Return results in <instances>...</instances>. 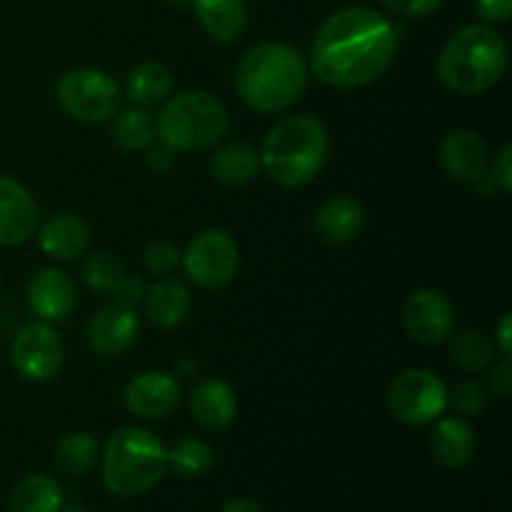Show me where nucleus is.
<instances>
[{
  "instance_id": "f257e3e1",
  "label": "nucleus",
  "mask_w": 512,
  "mask_h": 512,
  "mask_svg": "<svg viewBox=\"0 0 512 512\" xmlns=\"http://www.w3.org/2000/svg\"><path fill=\"white\" fill-rule=\"evenodd\" d=\"M398 28L383 13L350 5L328 15L310 48V68L330 88H363L393 65Z\"/></svg>"
},
{
  "instance_id": "f03ea898",
  "label": "nucleus",
  "mask_w": 512,
  "mask_h": 512,
  "mask_svg": "<svg viewBox=\"0 0 512 512\" xmlns=\"http://www.w3.org/2000/svg\"><path fill=\"white\" fill-rule=\"evenodd\" d=\"M310 65L290 43H260L235 68V90L258 113H283L305 95Z\"/></svg>"
},
{
  "instance_id": "7ed1b4c3",
  "label": "nucleus",
  "mask_w": 512,
  "mask_h": 512,
  "mask_svg": "<svg viewBox=\"0 0 512 512\" xmlns=\"http://www.w3.org/2000/svg\"><path fill=\"white\" fill-rule=\"evenodd\" d=\"M260 170L280 188H303L323 173L330 135L315 115H290L275 123L260 145Z\"/></svg>"
},
{
  "instance_id": "20e7f679",
  "label": "nucleus",
  "mask_w": 512,
  "mask_h": 512,
  "mask_svg": "<svg viewBox=\"0 0 512 512\" xmlns=\"http://www.w3.org/2000/svg\"><path fill=\"white\" fill-rule=\"evenodd\" d=\"M438 78L458 95H480L495 88L508 70V45L485 23L460 28L438 55Z\"/></svg>"
},
{
  "instance_id": "39448f33",
  "label": "nucleus",
  "mask_w": 512,
  "mask_h": 512,
  "mask_svg": "<svg viewBox=\"0 0 512 512\" xmlns=\"http://www.w3.org/2000/svg\"><path fill=\"white\" fill-rule=\"evenodd\" d=\"M168 448L145 428H120L103 450V483L118 498L153 490L168 475Z\"/></svg>"
},
{
  "instance_id": "423d86ee",
  "label": "nucleus",
  "mask_w": 512,
  "mask_h": 512,
  "mask_svg": "<svg viewBox=\"0 0 512 512\" xmlns=\"http://www.w3.org/2000/svg\"><path fill=\"white\" fill-rule=\"evenodd\" d=\"M228 110L208 90H183L170 95L155 118L158 140L175 153H203L228 133Z\"/></svg>"
},
{
  "instance_id": "0eeeda50",
  "label": "nucleus",
  "mask_w": 512,
  "mask_h": 512,
  "mask_svg": "<svg viewBox=\"0 0 512 512\" xmlns=\"http://www.w3.org/2000/svg\"><path fill=\"white\" fill-rule=\"evenodd\" d=\"M58 105L78 123H108L120 108L123 90L118 80L100 68H73L58 80Z\"/></svg>"
},
{
  "instance_id": "6e6552de",
  "label": "nucleus",
  "mask_w": 512,
  "mask_h": 512,
  "mask_svg": "<svg viewBox=\"0 0 512 512\" xmlns=\"http://www.w3.org/2000/svg\"><path fill=\"white\" fill-rule=\"evenodd\" d=\"M450 390L433 370L413 368L400 373L388 390V410L405 425H430L443 418Z\"/></svg>"
},
{
  "instance_id": "1a4fd4ad",
  "label": "nucleus",
  "mask_w": 512,
  "mask_h": 512,
  "mask_svg": "<svg viewBox=\"0 0 512 512\" xmlns=\"http://www.w3.org/2000/svg\"><path fill=\"white\" fill-rule=\"evenodd\" d=\"M180 265L190 283L203 290H220L233 283L238 275V243L225 230H203L188 243Z\"/></svg>"
},
{
  "instance_id": "9d476101",
  "label": "nucleus",
  "mask_w": 512,
  "mask_h": 512,
  "mask_svg": "<svg viewBox=\"0 0 512 512\" xmlns=\"http://www.w3.org/2000/svg\"><path fill=\"white\" fill-rule=\"evenodd\" d=\"M10 360L15 373L28 383H48L60 373L65 348L60 335L50 323H28L15 333L10 345Z\"/></svg>"
},
{
  "instance_id": "9b49d317",
  "label": "nucleus",
  "mask_w": 512,
  "mask_h": 512,
  "mask_svg": "<svg viewBox=\"0 0 512 512\" xmlns=\"http://www.w3.org/2000/svg\"><path fill=\"white\" fill-rule=\"evenodd\" d=\"M403 323L410 338L420 345H440L455 328L453 303L440 290L420 288L405 300Z\"/></svg>"
},
{
  "instance_id": "f8f14e48",
  "label": "nucleus",
  "mask_w": 512,
  "mask_h": 512,
  "mask_svg": "<svg viewBox=\"0 0 512 512\" xmlns=\"http://www.w3.org/2000/svg\"><path fill=\"white\" fill-rule=\"evenodd\" d=\"M180 380L168 370H145L125 385V408L143 420H160L180 403Z\"/></svg>"
},
{
  "instance_id": "ddd939ff",
  "label": "nucleus",
  "mask_w": 512,
  "mask_h": 512,
  "mask_svg": "<svg viewBox=\"0 0 512 512\" xmlns=\"http://www.w3.org/2000/svg\"><path fill=\"white\" fill-rule=\"evenodd\" d=\"M140 335V318L133 305L115 300L90 318L88 343L103 358L128 353Z\"/></svg>"
},
{
  "instance_id": "4468645a",
  "label": "nucleus",
  "mask_w": 512,
  "mask_h": 512,
  "mask_svg": "<svg viewBox=\"0 0 512 512\" xmlns=\"http://www.w3.org/2000/svg\"><path fill=\"white\" fill-rule=\"evenodd\" d=\"M38 225L40 210L33 195L10 175H0V248L28 243Z\"/></svg>"
},
{
  "instance_id": "2eb2a0df",
  "label": "nucleus",
  "mask_w": 512,
  "mask_h": 512,
  "mask_svg": "<svg viewBox=\"0 0 512 512\" xmlns=\"http://www.w3.org/2000/svg\"><path fill=\"white\" fill-rule=\"evenodd\" d=\"M78 305L73 278L58 268H43L28 283V308L43 323H63Z\"/></svg>"
},
{
  "instance_id": "dca6fc26",
  "label": "nucleus",
  "mask_w": 512,
  "mask_h": 512,
  "mask_svg": "<svg viewBox=\"0 0 512 512\" xmlns=\"http://www.w3.org/2000/svg\"><path fill=\"white\" fill-rule=\"evenodd\" d=\"M440 165L450 178L478 183L490 170L488 143L475 130H450L440 145Z\"/></svg>"
},
{
  "instance_id": "f3484780",
  "label": "nucleus",
  "mask_w": 512,
  "mask_h": 512,
  "mask_svg": "<svg viewBox=\"0 0 512 512\" xmlns=\"http://www.w3.org/2000/svg\"><path fill=\"white\" fill-rule=\"evenodd\" d=\"M190 413L205 430H225L238 415V398L233 385L223 378H203L195 383L190 395Z\"/></svg>"
},
{
  "instance_id": "a211bd4d",
  "label": "nucleus",
  "mask_w": 512,
  "mask_h": 512,
  "mask_svg": "<svg viewBox=\"0 0 512 512\" xmlns=\"http://www.w3.org/2000/svg\"><path fill=\"white\" fill-rule=\"evenodd\" d=\"M190 303H193V298H190L188 285L183 280L163 275L145 290V318L153 328L173 330L188 318Z\"/></svg>"
},
{
  "instance_id": "6ab92c4d",
  "label": "nucleus",
  "mask_w": 512,
  "mask_h": 512,
  "mask_svg": "<svg viewBox=\"0 0 512 512\" xmlns=\"http://www.w3.org/2000/svg\"><path fill=\"white\" fill-rule=\"evenodd\" d=\"M365 225V210L350 195H335L325 200L313 218L315 235L328 245L350 243L360 235Z\"/></svg>"
},
{
  "instance_id": "aec40b11",
  "label": "nucleus",
  "mask_w": 512,
  "mask_h": 512,
  "mask_svg": "<svg viewBox=\"0 0 512 512\" xmlns=\"http://www.w3.org/2000/svg\"><path fill=\"white\" fill-rule=\"evenodd\" d=\"M475 445H478V438H475L473 425L465 418H438L428 438L433 460L448 470L468 465L475 455Z\"/></svg>"
},
{
  "instance_id": "412c9836",
  "label": "nucleus",
  "mask_w": 512,
  "mask_h": 512,
  "mask_svg": "<svg viewBox=\"0 0 512 512\" xmlns=\"http://www.w3.org/2000/svg\"><path fill=\"white\" fill-rule=\"evenodd\" d=\"M38 245L48 258L60 260H75L85 255L90 245V228L83 218L70 213L53 215L43 228L38 230Z\"/></svg>"
},
{
  "instance_id": "4be33fe9",
  "label": "nucleus",
  "mask_w": 512,
  "mask_h": 512,
  "mask_svg": "<svg viewBox=\"0 0 512 512\" xmlns=\"http://www.w3.org/2000/svg\"><path fill=\"white\" fill-rule=\"evenodd\" d=\"M193 10L200 28L218 43H233L248 25L245 0H193Z\"/></svg>"
},
{
  "instance_id": "5701e85b",
  "label": "nucleus",
  "mask_w": 512,
  "mask_h": 512,
  "mask_svg": "<svg viewBox=\"0 0 512 512\" xmlns=\"http://www.w3.org/2000/svg\"><path fill=\"white\" fill-rule=\"evenodd\" d=\"M210 178L228 188L250 183L260 170V153L250 143H225L210 155Z\"/></svg>"
},
{
  "instance_id": "b1692460",
  "label": "nucleus",
  "mask_w": 512,
  "mask_h": 512,
  "mask_svg": "<svg viewBox=\"0 0 512 512\" xmlns=\"http://www.w3.org/2000/svg\"><path fill=\"white\" fill-rule=\"evenodd\" d=\"M110 138L125 153H145L158 140L153 113L143 105L118 108L110 118Z\"/></svg>"
},
{
  "instance_id": "393cba45",
  "label": "nucleus",
  "mask_w": 512,
  "mask_h": 512,
  "mask_svg": "<svg viewBox=\"0 0 512 512\" xmlns=\"http://www.w3.org/2000/svg\"><path fill=\"white\" fill-rule=\"evenodd\" d=\"M63 490L45 473L25 475L8 498V512H60Z\"/></svg>"
},
{
  "instance_id": "a878e982",
  "label": "nucleus",
  "mask_w": 512,
  "mask_h": 512,
  "mask_svg": "<svg viewBox=\"0 0 512 512\" xmlns=\"http://www.w3.org/2000/svg\"><path fill=\"white\" fill-rule=\"evenodd\" d=\"M173 93V73L163 63H140L125 78V95L133 105L153 108Z\"/></svg>"
},
{
  "instance_id": "bb28decb",
  "label": "nucleus",
  "mask_w": 512,
  "mask_h": 512,
  "mask_svg": "<svg viewBox=\"0 0 512 512\" xmlns=\"http://www.w3.org/2000/svg\"><path fill=\"white\" fill-rule=\"evenodd\" d=\"M98 440L90 433L75 430V433L63 435L55 445V465L60 473L70 475V478H80V475L90 473L98 463Z\"/></svg>"
},
{
  "instance_id": "cd10ccee",
  "label": "nucleus",
  "mask_w": 512,
  "mask_h": 512,
  "mask_svg": "<svg viewBox=\"0 0 512 512\" xmlns=\"http://www.w3.org/2000/svg\"><path fill=\"white\" fill-rule=\"evenodd\" d=\"M80 275H83V283L88 285L93 293L108 295V298H118L120 288H123L125 278H128L123 263L108 253L88 255V258L83 260Z\"/></svg>"
},
{
  "instance_id": "c85d7f7f",
  "label": "nucleus",
  "mask_w": 512,
  "mask_h": 512,
  "mask_svg": "<svg viewBox=\"0 0 512 512\" xmlns=\"http://www.w3.org/2000/svg\"><path fill=\"white\" fill-rule=\"evenodd\" d=\"M493 353V340L480 330H463L450 343V360L465 373H480V370L490 368L495 358Z\"/></svg>"
},
{
  "instance_id": "c756f323",
  "label": "nucleus",
  "mask_w": 512,
  "mask_h": 512,
  "mask_svg": "<svg viewBox=\"0 0 512 512\" xmlns=\"http://www.w3.org/2000/svg\"><path fill=\"white\" fill-rule=\"evenodd\" d=\"M168 465L183 478H200L213 465V448L200 438H183L168 450Z\"/></svg>"
},
{
  "instance_id": "7c9ffc66",
  "label": "nucleus",
  "mask_w": 512,
  "mask_h": 512,
  "mask_svg": "<svg viewBox=\"0 0 512 512\" xmlns=\"http://www.w3.org/2000/svg\"><path fill=\"white\" fill-rule=\"evenodd\" d=\"M450 405H453L463 418H478V415H483L485 408H488V393H485L478 383H473V380H463V383L455 385L453 393H450Z\"/></svg>"
},
{
  "instance_id": "2f4dec72",
  "label": "nucleus",
  "mask_w": 512,
  "mask_h": 512,
  "mask_svg": "<svg viewBox=\"0 0 512 512\" xmlns=\"http://www.w3.org/2000/svg\"><path fill=\"white\" fill-rule=\"evenodd\" d=\"M145 268L153 275H170L175 268H180V260H183V253L175 248L168 240H158V243H150L145 248Z\"/></svg>"
},
{
  "instance_id": "473e14b6",
  "label": "nucleus",
  "mask_w": 512,
  "mask_h": 512,
  "mask_svg": "<svg viewBox=\"0 0 512 512\" xmlns=\"http://www.w3.org/2000/svg\"><path fill=\"white\" fill-rule=\"evenodd\" d=\"M383 5L400 18H425L433 15L443 0H383Z\"/></svg>"
},
{
  "instance_id": "72a5a7b5",
  "label": "nucleus",
  "mask_w": 512,
  "mask_h": 512,
  "mask_svg": "<svg viewBox=\"0 0 512 512\" xmlns=\"http://www.w3.org/2000/svg\"><path fill=\"white\" fill-rule=\"evenodd\" d=\"M490 178L498 185L500 193H510L512 190V145H503L495 160H490Z\"/></svg>"
},
{
  "instance_id": "f704fd0d",
  "label": "nucleus",
  "mask_w": 512,
  "mask_h": 512,
  "mask_svg": "<svg viewBox=\"0 0 512 512\" xmlns=\"http://www.w3.org/2000/svg\"><path fill=\"white\" fill-rule=\"evenodd\" d=\"M493 368H490V375H488V388L490 393L495 395V398H508L510 390H512V365H510V358H500L498 363H490Z\"/></svg>"
},
{
  "instance_id": "c9c22d12",
  "label": "nucleus",
  "mask_w": 512,
  "mask_h": 512,
  "mask_svg": "<svg viewBox=\"0 0 512 512\" xmlns=\"http://www.w3.org/2000/svg\"><path fill=\"white\" fill-rule=\"evenodd\" d=\"M475 10L485 25H498L510 20L512 0H475Z\"/></svg>"
},
{
  "instance_id": "e433bc0d",
  "label": "nucleus",
  "mask_w": 512,
  "mask_h": 512,
  "mask_svg": "<svg viewBox=\"0 0 512 512\" xmlns=\"http://www.w3.org/2000/svg\"><path fill=\"white\" fill-rule=\"evenodd\" d=\"M145 163L155 173H168L175 165V150L170 145H165L163 140H155L148 150H145Z\"/></svg>"
},
{
  "instance_id": "4c0bfd02",
  "label": "nucleus",
  "mask_w": 512,
  "mask_h": 512,
  "mask_svg": "<svg viewBox=\"0 0 512 512\" xmlns=\"http://www.w3.org/2000/svg\"><path fill=\"white\" fill-rule=\"evenodd\" d=\"M495 348L500 350V355L503 358H510L512 353V315L505 313L503 318L498 320V325H495Z\"/></svg>"
},
{
  "instance_id": "58836bf2",
  "label": "nucleus",
  "mask_w": 512,
  "mask_h": 512,
  "mask_svg": "<svg viewBox=\"0 0 512 512\" xmlns=\"http://www.w3.org/2000/svg\"><path fill=\"white\" fill-rule=\"evenodd\" d=\"M145 283L140 278H135V275H128V278H125V283H123V288H120V293H118V300H123V303H128V305H138V303H143V298H145Z\"/></svg>"
},
{
  "instance_id": "ea45409f",
  "label": "nucleus",
  "mask_w": 512,
  "mask_h": 512,
  "mask_svg": "<svg viewBox=\"0 0 512 512\" xmlns=\"http://www.w3.org/2000/svg\"><path fill=\"white\" fill-rule=\"evenodd\" d=\"M220 512H263V510H260V505L255 503V500L235 498V500H230V503H225Z\"/></svg>"
},
{
  "instance_id": "a19ab883",
  "label": "nucleus",
  "mask_w": 512,
  "mask_h": 512,
  "mask_svg": "<svg viewBox=\"0 0 512 512\" xmlns=\"http://www.w3.org/2000/svg\"><path fill=\"white\" fill-rule=\"evenodd\" d=\"M178 370H180V375H185V378H190V375L195 373V363H193V360H180Z\"/></svg>"
},
{
  "instance_id": "79ce46f5",
  "label": "nucleus",
  "mask_w": 512,
  "mask_h": 512,
  "mask_svg": "<svg viewBox=\"0 0 512 512\" xmlns=\"http://www.w3.org/2000/svg\"><path fill=\"white\" fill-rule=\"evenodd\" d=\"M60 512H85L83 505H68V508H60Z\"/></svg>"
},
{
  "instance_id": "37998d69",
  "label": "nucleus",
  "mask_w": 512,
  "mask_h": 512,
  "mask_svg": "<svg viewBox=\"0 0 512 512\" xmlns=\"http://www.w3.org/2000/svg\"><path fill=\"white\" fill-rule=\"evenodd\" d=\"M168 3L178 5V8H185V5H193V0H168Z\"/></svg>"
}]
</instances>
